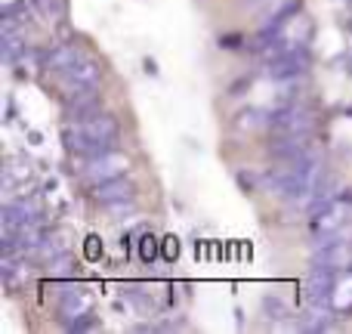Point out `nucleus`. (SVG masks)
Wrapping results in <instances>:
<instances>
[{"instance_id": "obj_21", "label": "nucleus", "mask_w": 352, "mask_h": 334, "mask_svg": "<svg viewBox=\"0 0 352 334\" xmlns=\"http://www.w3.org/2000/svg\"><path fill=\"white\" fill-rule=\"evenodd\" d=\"M96 325H99V319L84 316V319H74V322H68L65 328H68V331H90V328H96Z\"/></svg>"}, {"instance_id": "obj_7", "label": "nucleus", "mask_w": 352, "mask_h": 334, "mask_svg": "<svg viewBox=\"0 0 352 334\" xmlns=\"http://www.w3.org/2000/svg\"><path fill=\"white\" fill-rule=\"evenodd\" d=\"M59 316L62 325L74 322V319L93 316V294L84 288H74L72 282H62L59 285Z\"/></svg>"}, {"instance_id": "obj_6", "label": "nucleus", "mask_w": 352, "mask_h": 334, "mask_svg": "<svg viewBox=\"0 0 352 334\" xmlns=\"http://www.w3.org/2000/svg\"><path fill=\"white\" fill-rule=\"evenodd\" d=\"M102 84V65L96 59H80L74 68H68L62 74V90L65 96H74V93H87V90H96Z\"/></svg>"}, {"instance_id": "obj_2", "label": "nucleus", "mask_w": 352, "mask_h": 334, "mask_svg": "<svg viewBox=\"0 0 352 334\" xmlns=\"http://www.w3.org/2000/svg\"><path fill=\"white\" fill-rule=\"evenodd\" d=\"M316 127V112L303 103H285L269 112V130L275 136L285 134H312Z\"/></svg>"}, {"instance_id": "obj_11", "label": "nucleus", "mask_w": 352, "mask_h": 334, "mask_svg": "<svg viewBox=\"0 0 352 334\" xmlns=\"http://www.w3.org/2000/svg\"><path fill=\"white\" fill-rule=\"evenodd\" d=\"M0 275H3V285L6 291H19L22 285H28L31 279V267L25 263V254H3V260H0Z\"/></svg>"}, {"instance_id": "obj_5", "label": "nucleus", "mask_w": 352, "mask_h": 334, "mask_svg": "<svg viewBox=\"0 0 352 334\" xmlns=\"http://www.w3.org/2000/svg\"><path fill=\"white\" fill-rule=\"evenodd\" d=\"M309 62H312L309 47L300 43V47L287 50V53L278 56V59L266 62V78H272V81H297V78H303V74L309 72Z\"/></svg>"}, {"instance_id": "obj_10", "label": "nucleus", "mask_w": 352, "mask_h": 334, "mask_svg": "<svg viewBox=\"0 0 352 334\" xmlns=\"http://www.w3.org/2000/svg\"><path fill=\"white\" fill-rule=\"evenodd\" d=\"M130 198H136V186L127 176H115V180H105L99 186H93V201L102 207L115 205V201H130Z\"/></svg>"}, {"instance_id": "obj_20", "label": "nucleus", "mask_w": 352, "mask_h": 334, "mask_svg": "<svg viewBox=\"0 0 352 334\" xmlns=\"http://www.w3.org/2000/svg\"><path fill=\"white\" fill-rule=\"evenodd\" d=\"M140 257L146 263H152L155 257H158V238L148 236V232H142V236H140Z\"/></svg>"}, {"instance_id": "obj_8", "label": "nucleus", "mask_w": 352, "mask_h": 334, "mask_svg": "<svg viewBox=\"0 0 352 334\" xmlns=\"http://www.w3.org/2000/svg\"><path fill=\"white\" fill-rule=\"evenodd\" d=\"M312 149H316L312 146V134H285L269 143V155H272L275 161H285V165L300 161L303 155H309Z\"/></svg>"}, {"instance_id": "obj_12", "label": "nucleus", "mask_w": 352, "mask_h": 334, "mask_svg": "<svg viewBox=\"0 0 352 334\" xmlns=\"http://www.w3.org/2000/svg\"><path fill=\"white\" fill-rule=\"evenodd\" d=\"M96 112H102V99L96 96V90L65 96V115H68V121H84V118L96 115Z\"/></svg>"}, {"instance_id": "obj_1", "label": "nucleus", "mask_w": 352, "mask_h": 334, "mask_svg": "<svg viewBox=\"0 0 352 334\" xmlns=\"http://www.w3.org/2000/svg\"><path fill=\"white\" fill-rule=\"evenodd\" d=\"M121 136V124L109 112H96V115L84 118V121H68L62 127V143L68 152L80 155V158H93V155H105L118 146Z\"/></svg>"}, {"instance_id": "obj_9", "label": "nucleus", "mask_w": 352, "mask_h": 334, "mask_svg": "<svg viewBox=\"0 0 352 334\" xmlns=\"http://www.w3.org/2000/svg\"><path fill=\"white\" fill-rule=\"evenodd\" d=\"M337 275H340V269H334V267H322V263L312 267L309 279H306V294H309L312 304H328Z\"/></svg>"}, {"instance_id": "obj_15", "label": "nucleus", "mask_w": 352, "mask_h": 334, "mask_svg": "<svg viewBox=\"0 0 352 334\" xmlns=\"http://www.w3.org/2000/svg\"><path fill=\"white\" fill-rule=\"evenodd\" d=\"M328 304L334 306L337 313H349L352 310V273H349V269H343V273L337 275L334 291H331Z\"/></svg>"}, {"instance_id": "obj_18", "label": "nucleus", "mask_w": 352, "mask_h": 334, "mask_svg": "<svg viewBox=\"0 0 352 334\" xmlns=\"http://www.w3.org/2000/svg\"><path fill=\"white\" fill-rule=\"evenodd\" d=\"M238 130H260V127H269V112L263 109H244L235 121Z\"/></svg>"}, {"instance_id": "obj_24", "label": "nucleus", "mask_w": 352, "mask_h": 334, "mask_svg": "<svg viewBox=\"0 0 352 334\" xmlns=\"http://www.w3.org/2000/svg\"><path fill=\"white\" fill-rule=\"evenodd\" d=\"M263 306H266V313H275V316L285 319V304H281L278 298H266V304H263Z\"/></svg>"}, {"instance_id": "obj_16", "label": "nucleus", "mask_w": 352, "mask_h": 334, "mask_svg": "<svg viewBox=\"0 0 352 334\" xmlns=\"http://www.w3.org/2000/svg\"><path fill=\"white\" fill-rule=\"evenodd\" d=\"M31 176V165L25 158H10L3 165V189L6 192H12V186L16 182H25Z\"/></svg>"}, {"instance_id": "obj_23", "label": "nucleus", "mask_w": 352, "mask_h": 334, "mask_svg": "<svg viewBox=\"0 0 352 334\" xmlns=\"http://www.w3.org/2000/svg\"><path fill=\"white\" fill-rule=\"evenodd\" d=\"M161 251H164L167 260H176V257H179V242H176L173 236H167L164 238V248H161Z\"/></svg>"}, {"instance_id": "obj_17", "label": "nucleus", "mask_w": 352, "mask_h": 334, "mask_svg": "<svg viewBox=\"0 0 352 334\" xmlns=\"http://www.w3.org/2000/svg\"><path fill=\"white\" fill-rule=\"evenodd\" d=\"M19 56H25V31H3V62L12 65Z\"/></svg>"}, {"instance_id": "obj_14", "label": "nucleus", "mask_w": 352, "mask_h": 334, "mask_svg": "<svg viewBox=\"0 0 352 334\" xmlns=\"http://www.w3.org/2000/svg\"><path fill=\"white\" fill-rule=\"evenodd\" d=\"M334 306L331 304H312V310L306 313L303 319L297 322L300 331H309V334H318V331H328L334 325Z\"/></svg>"}, {"instance_id": "obj_22", "label": "nucleus", "mask_w": 352, "mask_h": 334, "mask_svg": "<svg viewBox=\"0 0 352 334\" xmlns=\"http://www.w3.org/2000/svg\"><path fill=\"white\" fill-rule=\"evenodd\" d=\"M84 244H87V260H99V257H102V238L90 236Z\"/></svg>"}, {"instance_id": "obj_3", "label": "nucleus", "mask_w": 352, "mask_h": 334, "mask_svg": "<svg viewBox=\"0 0 352 334\" xmlns=\"http://www.w3.org/2000/svg\"><path fill=\"white\" fill-rule=\"evenodd\" d=\"M352 223V195H337L328 205H322L318 211H312V223L309 229L316 236H328V232H340Z\"/></svg>"}, {"instance_id": "obj_4", "label": "nucleus", "mask_w": 352, "mask_h": 334, "mask_svg": "<svg viewBox=\"0 0 352 334\" xmlns=\"http://www.w3.org/2000/svg\"><path fill=\"white\" fill-rule=\"evenodd\" d=\"M130 167V158L124 152H118V149H111V152L105 155H93V158H84V165H80V176H84V182H90V186H99V182L105 180H115V176H124Z\"/></svg>"}, {"instance_id": "obj_19", "label": "nucleus", "mask_w": 352, "mask_h": 334, "mask_svg": "<svg viewBox=\"0 0 352 334\" xmlns=\"http://www.w3.org/2000/svg\"><path fill=\"white\" fill-rule=\"evenodd\" d=\"M31 6H34L43 19H50V22L65 16V0H31Z\"/></svg>"}, {"instance_id": "obj_13", "label": "nucleus", "mask_w": 352, "mask_h": 334, "mask_svg": "<svg viewBox=\"0 0 352 334\" xmlns=\"http://www.w3.org/2000/svg\"><path fill=\"white\" fill-rule=\"evenodd\" d=\"M80 59H84V53H80L74 43H56V47L43 56L47 68H50V72H56V74H65L68 68H74Z\"/></svg>"}]
</instances>
